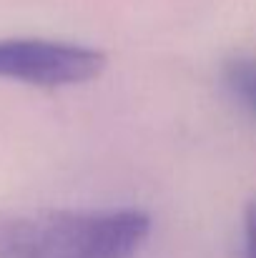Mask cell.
I'll return each mask as SVG.
<instances>
[{"instance_id":"cell-1","label":"cell","mask_w":256,"mask_h":258,"mask_svg":"<svg viewBox=\"0 0 256 258\" xmlns=\"http://www.w3.org/2000/svg\"><path fill=\"white\" fill-rule=\"evenodd\" d=\"M148 236L138 208H0V258H133Z\"/></svg>"},{"instance_id":"cell-2","label":"cell","mask_w":256,"mask_h":258,"mask_svg":"<svg viewBox=\"0 0 256 258\" xmlns=\"http://www.w3.org/2000/svg\"><path fill=\"white\" fill-rule=\"evenodd\" d=\"M108 66L98 48L48 40V38H0V78L35 88L83 86Z\"/></svg>"},{"instance_id":"cell-3","label":"cell","mask_w":256,"mask_h":258,"mask_svg":"<svg viewBox=\"0 0 256 258\" xmlns=\"http://www.w3.org/2000/svg\"><path fill=\"white\" fill-rule=\"evenodd\" d=\"M224 83L256 115V58L254 55H236L224 63Z\"/></svg>"},{"instance_id":"cell-4","label":"cell","mask_w":256,"mask_h":258,"mask_svg":"<svg viewBox=\"0 0 256 258\" xmlns=\"http://www.w3.org/2000/svg\"><path fill=\"white\" fill-rule=\"evenodd\" d=\"M244 251L246 258H256V198L244 208Z\"/></svg>"}]
</instances>
